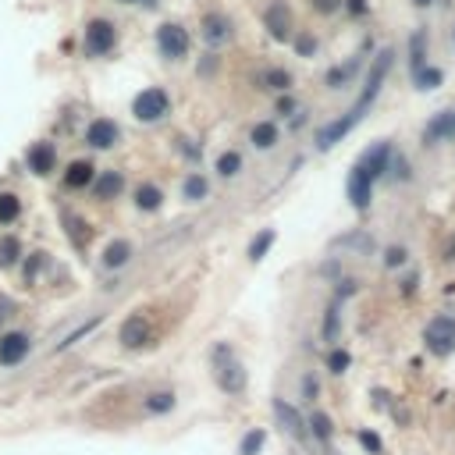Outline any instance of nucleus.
<instances>
[{"instance_id": "1", "label": "nucleus", "mask_w": 455, "mask_h": 455, "mask_svg": "<svg viewBox=\"0 0 455 455\" xmlns=\"http://www.w3.org/2000/svg\"><path fill=\"white\" fill-rule=\"evenodd\" d=\"M391 57H395L391 50H381V54L374 57V65H370V75H366V82H363L359 100L353 103V107H348L345 118H338V121H331L327 129H320V135H317V146H320V150H331L338 139H345L348 132L356 129V121L363 118V111L381 96V86H384V78H388V71H391Z\"/></svg>"}, {"instance_id": "2", "label": "nucleus", "mask_w": 455, "mask_h": 455, "mask_svg": "<svg viewBox=\"0 0 455 455\" xmlns=\"http://www.w3.org/2000/svg\"><path fill=\"white\" fill-rule=\"evenodd\" d=\"M388 160H391V146L388 142H374V146L356 160V168L348 171V199H353L356 210H366L370 206L377 178L388 171Z\"/></svg>"}, {"instance_id": "3", "label": "nucleus", "mask_w": 455, "mask_h": 455, "mask_svg": "<svg viewBox=\"0 0 455 455\" xmlns=\"http://www.w3.org/2000/svg\"><path fill=\"white\" fill-rule=\"evenodd\" d=\"M132 114H135V121H142V125H157V121H164V118L171 114V96H168V89H160V86L142 89L132 100Z\"/></svg>"}, {"instance_id": "4", "label": "nucleus", "mask_w": 455, "mask_h": 455, "mask_svg": "<svg viewBox=\"0 0 455 455\" xmlns=\"http://www.w3.org/2000/svg\"><path fill=\"white\" fill-rule=\"evenodd\" d=\"M423 342L434 356H452L455 353V317L452 313H438L430 317L427 331H423Z\"/></svg>"}, {"instance_id": "5", "label": "nucleus", "mask_w": 455, "mask_h": 455, "mask_svg": "<svg viewBox=\"0 0 455 455\" xmlns=\"http://www.w3.org/2000/svg\"><path fill=\"white\" fill-rule=\"evenodd\" d=\"M86 54L89 57H103V54H111L118 47V25L107 22V18H93V22L86 25Z\"/></svg>"}, {"instance_id": "6", "label": "nucleus", "mask_w": 455, "mask_h": 455, "mask_svg": "<svg viewBox=\"0 0 455 455\" xmlns=\"http://www.w3.org/2000/svg\"><path fill=\"white\" fill-rule=\"evenodd\" d=\"M157 47H160V54L168 60H181V57H189L192 39H189V32H185L178 22H164L157 29Z\"/></svg>"}, {"instance_id": "7", "label": "nucleus", "mask_w": 455, "mask_h": 455, "mask_svg": "<svg viewBox=\"0 0 455 455\" xmlns=\"http://www.w3.org/2000/svg\"><path fill=\"white\" fill-rule=\"evenodd\" d=\"M217 384H221V391H228V395H242L245 391V370L224 345L217 348Z\"/></svg>"}, {"instance_id": "8", "label": "nucleus", "mask_w": 455, "mask_h": 455, "mask_svg": "<svg viewBox=\"0 0 455 455\" xmlns=\"http://www.w3.org/2000/svg\"><path fill=\"white\" fill-rule=\"evenodd\" d=\"M263 25L271 29V36L281 39V43H285V39H292V11H288L285 0H271V4H267Z\"/></svg>"}, {"instance_id": "9", "label": "nucleus", "mask_w": 455, "mask_h": 455, "mask_svg": "<svg viewBox=\"0 0 455 455\" xmlns=\"http://www.w3.org/2000/svg\"><path fill=\"white\" fill-rule=\"evenodd\" d=\"M25 164H29L32 175L47 178L57 168V146H54V142H32L29 153H25Z\"/></svg>"}, {"instance_id": "10", "label": "nucleus", "mask_w": 455, "mask_h": 455, "mask_svg": "<svg viewBox=\"0 0 455 455\" xmlns=\"http://www.w3.org/2000/svg\"><path fill=\"white\" fill-rule=\"evenodd\" d=\"M199 36H203L210 47L228 43V39H232V18L221 14V11H210V14H206L203 22H199Z\"/></svg>"}, {"instance_id": "11", "label": "nucleus", "mask_w": 455, "mask_h": 455, "mask_svg": "<svg viewBox=\"0 0 455 455\" xmlns=\"http://www.w3.org/2000/svg\"><path fill=\"white\" fill-rule=\"evenodd\" d=\"M29 335H22V331H11V335L0 338V366H18L25 356H29Z\"/></svg>"}, {"instance_id": "12", "label": "nucleus", "mask_w": 455, "mask_h": 455, "mask_svg": "<svg viewBox=\"0 0 455 455\" xmlns=\"http://www.w3.org/2000/svg\"><path fill=\"white\" fill-rule=\"evenodd\" d=\"M118 139H121V129L114 125L111 118H96L93 125L86 129V142L93 150H111V146H118Z\"/></svg>"}, {"instance_id": "13", "label": "nucleus", "mask_w": 455, "mask_h": 455, "mask_svg": "<svg viewBox=\"0 0 455 455\" xmlns=\"http://www.w3.org/2000/svg\"><path fill=\"white\" fill-rule=\"evenodd\" d=\"M150 342V320L142 313H132L125 324H121V345L125 348H139Z\"/></svg>"}, {"instance_id": "14", "label": "nucleus", "mask_w": 455, "mask_h": 455, "mask_svg": "<svg viewBox=\"0 0 455 455\" xmlns=\"http://www.w3.org/2000/svg\"><path fill=\"white\" fill-rule=\"evenodd\" d=\"M96 199H118L121 189H125V175L121 171H100V178L93 181Z\"/></svg>"}, {"instance_id": "15", "label": "nucleus", "mask_w": 455, "mask_h": 455, "mask_svg": "<svg viewBox=\"0 0 455 455\" xmlns=\"http://www.w3.org/2000/svg\"><path fill=\"white\" fill-rule=\"evenodd\" d=\"M96 181V168L89 160H75L71 168L65 171V185L68 189H86V185H93Z\"/></svg>"}, {"instance_id": "16", "label": "nucleus", "mask_w": 455, "mask_h": 455, "mask_svg": "<svg viewBox=\"0 0 455 455\" xmlns=\"http://www.w3.org/2000/svg\"><path fill=\"white\" fill-rule=\"evenodd\" d=\"M249 139H253L256 150H274L281 135H278V125H274V121H256L253 132H249Z\"/></svg>"}, {"instance_id": "17", "label": "nucleus", "mask_w": 455, "mask_h": 455, "mask_svg": "<svg viewBox=\"0 0 455 455\" xmlns=\"http://www.w3.org/2000/svg\"><path fill=\"white\" fill-rule=\"evenodd\" d=\"M135 206H139V210H146V214H153V210H160V206H164V192L157 189L153 181H142L139 189H135Z\"/></svg>"}, {"instance_id": "18", "label": "nucleus", "mask_w": 455, "mask_h": 455, "mask_svg": "<svg viewBox=\"0 0 455 455\" xmlns=\"http://www.w3.org/2000/svg\"><path fill=\"white\" fill-rule=\"evenodd\" d=\"M132 260V242L129 238H118V242H111L107 249H103V267H125Z\"/></svg>"}, {"instance_id": "19", "label": "nucleus", "mask_w": 455, "mask_h": 455, "mask_svg": "<svg viewBox=\"0 0 455 455\" xmlns=\"http://www.w3.org/2000/svg\"><path fill=\"white\" fill-rule=\"evenodd\" d=\"M445 135H455V114H452V111L438 114V118H434L430 125L423 129V139H427V142H438V139H445Z\"/></svg>"}, {"instance_id": "20", "label": "nucleus", "mask_w": 455, "mask_h": 455, "mask_svg": "<svg viewBox=\"0 0 455 455\" xmlns=\"http://www.w3.org/2000/svg\"><path fill=\"white\" fill-rule=\"evenodd\" d=\"M274 417L281 420V427L292 434V438H302V420H299V412L292 409V406H285L281 399L274 402Z\"/></svg>"}, {"instance_id": "21", "label": "nucleus", "mask_w": 455, "mask_h": 455, "mask_svg": "<svg viewBox=\"0 0 455 455\" xmlns=\"http://www.w3.org/2000/svg\"><path fill=\"white\" fill-rule=\"evenodd\" d=\"M206 192H210V185H206L203 175H189V178H185V185H181L185 203H199V199H206Z\"/></svg>"}, {"instance_id": "22", "label": "nucleus", "mask_w": 455, "mask_h": 455, "mask_svg": "<svg viewBox=\"0 0 455 455\" xmlns=\"http://www.w3.org/2000/svg\"><path fill=\"white\" fill-rule=\"evenodd\" d=\"M217 175H221V178H235V175H242V157H238L235 150L221 153V157H217Z\"/></svg>"}, {"instance_id": "23", "label": "nucleus", "mask_w": 455, "mask_h": 455, "mask_svg": "<svg viewBox=\"0 0 455 455\" xmlns=\"http://www.w3.org/2000/svg\"><path fill=\"white\" fill-rule=\"evenodd\" d=\"M18 214H22V203H18L14 192H0V224H11Z\"/></svg>"}, {"instance_id": "24", "label": "nucleus", "mask_w": 455, "mask_h": 455, "mask_svg": "<svg viewBox=\"0 0 455 455\" xmlns=\"http://www.w3.org/2000/svg\"><path fill=\"white\" fill-rule=\"evenodd\" d=\"M18 256H22V245H18V238H14V235L0 238V267H11V263H18Z\"/></svg>"}, {"instance_id": "25", "label": "nucleus", "mask_w": 455, "mask_h": 455, "mask_svg": "<svg viewBox=\"0 0 455 455\" xmlns=\"http://www.w3.org/2000/svg\"><path fill=\"white\" fill-rule=\"evenodd\" d=\"M263 82L271 89H292V75H288L285 68H267L263 71Z\"/></svg>"}, {"instance_id": "26", "label": "nucleus", "mask_w": 455, "mask_h": 455, "mask_svg": "<svg viewBox=\"0 0 455 455\" xmlns=\"http://www.w3.org/2000/svg\"><path fill=\"white\" fill-rule=\"evenodd\" d=\"M146 409L150 412H171L175 409V395H171V391H157V395L146 399Z\"/></svg>"}, {"instance_id": "27", "label": "nucleus", "mask_w": 455, "mask_h": 455, "mask_svg": "<svg viewBox=\"0 0 455 455\" xmlns=\"http://www.w3.org/2000/svg\"><path fill=\"white\" fill-rule=\"evenodd\" d=\"M309 427H313V434L320 441H331V434H335V427H331V420L324 417V412H313V417H309Z\"/></svg>"}, {"instance_id": "28", "label": "nucleus", "mask_w": 455, "mask_h": 455, "mask_svg": "<svg viewBox=\"0 0 455 455\" xmlns=\"http://www.w3.org/2000/svg\"><path fill=\"white\" fill-rule=\"evenodd\" d=\"M68 238H75V245L89 242V224H82L78 217H68Z\"/></svg>"}, {"instance_id": "29", "label": "nucleus", "mask_w": 455, "mask_h": 455, "mask_svg": "<svg viewBox=\"0 0 455 455\" xmlns=\"http://www.w3.org/2000/svg\"><path fill=\"white\" fill-rule=\"evenodd\" d=\"M274 245V232H260V238H253V245H249V256L253 260H263V253Z\"/></svg>"}, {"instance_id": "30", "label": "nucleus", "mask_w": 455, "mask_h": 455, "mask_svg": "<svg viewBox=\"0 0 455 455\" xmlns=\"http://www.w3.org/2000/svg\"><path fill=\"white\" fill-rule=\"evenodd\" d=\"M260 445H263V430H249V434H245V441H242V455L260 452Z\"/></svg>"}, {"instance_id": "31", "label": "nucleus", "mask_w": 455, "mask_h": 455, "mask_svg": "<svg viewBox=\"0 0 455 455\" xmlns=\"http://www.w3.org/2000/svg\"><path fill=\"white\" fill-rule=\"evenodd\" d=\"M345 366H348L345 353H331V374H345Z\"/></svg>"}, {"instance_id": "32", "label": "nucleus", "mask_w": 455, "mask_h": 455, "mask_svg": "<svg viewBox=\"0 0 455 455\" xmlns=\"http://www.w3.org/2000/svg\"><path fill=\"white\" fill-rule=\"evenodd\" d=\"M309 4H313L320 14H331L335 8H342V0H309Z\"/></svg>"}, {"instance_id": "33", "label": "nucleus", "mask_w": 455, "mask_h": 455, "mask_svg": "<svg viewBox=\"0 0 455 455\" xmlns=\"http://www.w3.org/2000/svg\"><path fill=\"white\" fill-rule=\"evenodd\" d=\"M43 256H47V253H32V260H29V267H25V278H29V281L36 278L39 267H43Z\"/></svg>"}, {"instance_id": "34", "label": "nucleus", "mask_w": 455, "mask_h": 455, "mask_svg": "<svg viewBox=\"0 0 455 455\" xmlns=\"http://www.w3.org/2000/svg\"><path fill=\"white\" fill-rule=\"evenodd\" d=\"M309 50H317V39H309V36H299V54H309Z\"/></svg>"}, {"instance_id": "35", "label": "nucleus", "mask_w": 455, "mask_h": 455, "mask_svg": "<svg viewBox=\"0 0 455 455\" xmlns=\"http://www.w3.org/2000/svg\"><path fill=\"white\" fill-rule=\"evenodd\" d=\"M359 441H363L366 448H374V452H381V441L374 438V434H366V430H363V434H359Z\"/></svg>"}, {"instance_id": "36", "label": "nucleus", "mask_w": 455, "mask_h": 455, "mask_svg": "<svg viewBox=\"0 0 455 455\" xmlns=\"http://www.w3.org/2000/svg\"><path fill=\"white\" fill-rule=\"evenodd\" d=\"M118 4H150V8H153L157 0H118Z\"/></svg>"}, {"instance_id": "37", "label": "nucleus", "mask_w": 455, "mask_h": 455, "mask_svg": "<svg viewBox=\"0 0 455 455\" xmlns=\"http://www.w3.org/2000/svg\"><path fill=\"white\" fill-rule=\"evenodd\" d=\"M417 4H430V0H417Z\"/></svg>"}]
</instances>
